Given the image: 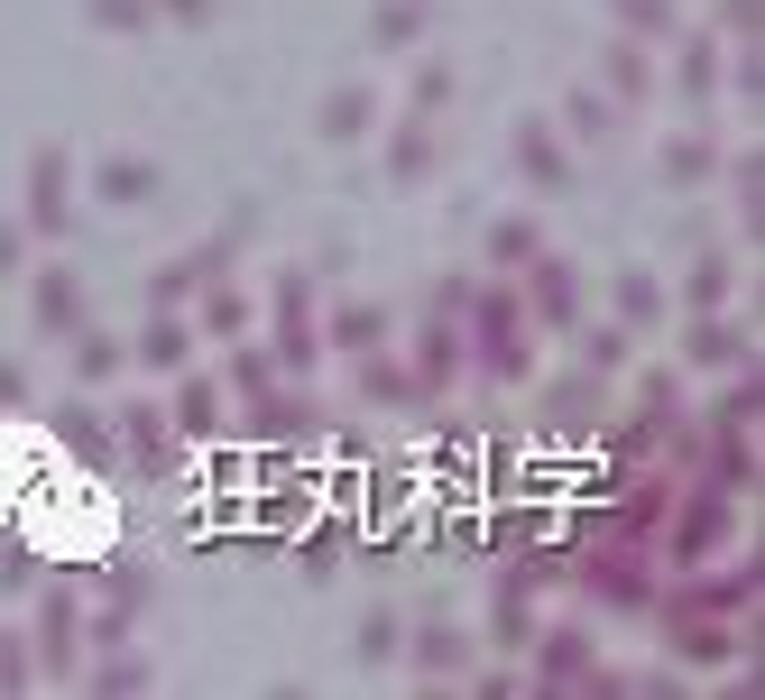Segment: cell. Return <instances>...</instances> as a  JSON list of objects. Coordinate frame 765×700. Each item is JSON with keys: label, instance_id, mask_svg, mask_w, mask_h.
Masks as SVG:
<instances>
[{"label": "cell", "instance_id": "cell-7", "mask_svg": "<svg viewBox=\"0 0 765 700\" xmlns=\"http://www.w3.org/2000/svg\"><path fill=\"white\" fill-rule=\"evenodd\" d=\"M101 194H111V203H130V194H148V166H101Z\"/></svg>", "mask_w": 765, "mask_h": 700}, {"label": "cell", "instance_id": "cell-9", "mask_svg": "<svg viewBox=\"0 0 765 700\" xmlns=\"http://www.w3.org/2000/svg\"><path fill=\"white\" fill-rule=\"evenodd\" d=\"M360 120H369V93H342V101H333V120H323V129H333V139H351Z\"/></svg>", "mask_w": 765, "mask_h": 700}, {"label": "cell", "instance_id": "cell-13", "mask_svg": "<svg viewBox=\"0 0 765 700\" xmlns=\"http://www.w3.org/2000/svg\"><path fill=\"white\" fill-rule=\"evenodd\" d=\"M0 397H10V406H19V369H0Z\"/></svg>", "mask_w": 765, "mask_h": 700}, {"label": "cell", "instance_id": "cell-2", "mask_svg": "<svg viewBox=\"0 0 765 700\" xmlns=\"http://www.w3.org/2000/svg\"><path fill=\"white\" fill-rule=\"evenodd\" d=\"M29 213H37L46 230L65 222V158H37V203H29Z\"/></svg>", "mask_w": 765, "mask_h": 700}, {"label": "cell", "instance_id": "cell-4", "mask_svg": "<svg viewBox=\"0 0 765 700\" xmlns=\"http://www.w3.org/2000/svg\"><path fill=\"white\" fill-rule=\"evenodd\" d=\"M65 655H74V609L56 600L46 609V672H65Z\"/></svg>", "mask_w": 765, "mask_h": 700}, {"label": "cell", "instance_id": "cell-3", "mask_svg": "<svg viewBox=\"0 0 765 700\" xmlns=\"http://www.w3.org/2000/svg\"><path fill=\"white\" fill-rule=\"evenodd\" d=\"M130 443H139V461H158V471L175 461V443H166V424H158V414H130Z\"/></svg>", "mask_w": 765, "mask_h": 700}, {"label": "cell", "instance_id": "cell-10", "mask_svg": "<svg viewBox=\"0 0 765 700\" xmlns=\"http://www.w3.org/2000/svg\"><path fill=\"white\" fill-rule=\"evenodd\" d=\"M185 433H213V387H185Z\"/></svg>", "mask_w": 765, "mask_h": 700}, {"label": "cell", "instance_id": "cell-8", "mask_svg": "<svg viewBox=\"0 0 765 700\" xmlns=\"http://www.w3.org/2000/svg\"><path fill=\"white\" fill-rule=\"evenodd\" d=\"M74 369H84V378H111L120 351H111V342H74Z\"/></svg>", "mask_w": 765, "mask_h": 700}, {"label": "cell", "instance_id": "cell-6", "mask_svg": "<svg viewBox=\"0 0 765 700\" xmlns=\"http://www.w3.org/2000/svg\"><path fill=\"white\" fill-rule=\"evenodd\" d=\"M65 443H74V452H84V461H111V443H101V424H84V406H74V414H65Z\"/></svg>", "mask_w": 765, "mask_h": 700}, {"label": "cell", "instance_id": "cell-11", "mask_svg": "<svg viewBox=\"0 0 765 700\" xmlns=\"http://www.w3.org/2000/svg\"><path fill=\"white\" fill-rule=\"evenodd\" d=\"M37 304H46V323H74V287H65V277H46Z\"/></svg>", "mask_w": 765, "mask_h": 700}, {"label": "cell", "instance_id": "cell-12", "mask_svg": "<svg viewBox=\"0 0 765 700\" xmlns=\"http://www.w3.org/2000/svg\"><path fill=\"white\" fill-rule=\"evenodd\" d=\"M19 268V230H0V277H10Z\"/></svg>", "mask_w": 765, "mask_h": 700}, {"label": "cell", "instance_id": "cell-5", "mask_svg": "<svg viewBox=\"0 0 765 700\" xmlns=\"http://www.w3.org/2000/svg\"><path fill=\"white\" fill-rule=\"evenodd\" d=\"M517 158H526L535 175H545V185H553V175H563V158H553V139H545V129H526V139H517Z\"/></svg>", "mask_w": 765, "mask_h": 700}, {"label": "cell", "instance_id": "cell-1", "mask_svg": "<svg viewBox=\"0 0 765 700\" xmlns=\"http://www.w3.org/2000/svg\"><path fill=\"white\" fill-rule=\"evenodd\" d=\"M185 342H194L185 323H148V342H139V359H148V369H185Z\"/></svg>", "mask_w": 765, "mask_h": 700}]
</instances>
